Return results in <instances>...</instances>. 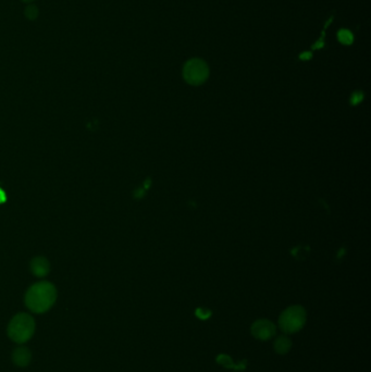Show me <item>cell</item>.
Masks as SVG:
<instances>
[{
    "instance_id": "3",
    "label": "cell",
    "mask_w": 371,
    "mask_h": 372,
    "mask_svg": "<svg viewBox=\"0 0 371 372\" xmlns=\"http://www.w3.org/2000/svg\"><path fill=\"white\" fill-rule=\"evenodd\" d=\"M305 321V309L300 306H293L282 312L279 319V324L280 328L285 333H295L303 328Z\"/></svg>"
},
{
    "instance_id": "11",
    "label": "cell",
    "mask_w": 371,
    "mask_h": 372,
    "mask_svg": "<svg viewBox=\"0 0 371 372\" xmlns=\"http://www.w3.org/2000/svg\"><path fill=\"white\" fill-rule=\"evenodd\" d=\"M6 199H7V196H6V193L2 190V189H0V204H3V203H5L6 202Z\"/></svg>"
},
{
    "instance_id": "4",
    "label": "cell",
    "mask_w": 371,
    "mask_h": 372,
    "mask_svg": "<svg viewBox=\"0 0 371 372\" xmlns=\"http://www.w3.org/2000/svg\"><path fill=\"white\" fill-rule=\"evenodd\" d=\"M208 65L202 59H192L184 65L183 77L191 85H200L208 79Z\"/></svg>"
},
{
    "instance_id": "5",
    "label": "cell",
    "mask_w": 371,
    "mask_h": 372,
    "mask_svg": "<svg viewBox=\"0 0 371 372\" xmlns=\"http://www.w3.org/2000/svg\"><path fill=\"white\" fill-rule=\"evenodd\" d=\"M251 333L256 339L268 340L276 333V326L268 320H258L251 326Z\"/></svg>"
},
{
    "instance_id": "13",
    "label": "cell",
    "mask_w": 371,
    "mask_h": 372,
    "mask_svg": "<svg viewBox=\"0 0 371 372\" xmlns=\"http://www.w3.org/2000/svg\"><path fill=\"white\" fill-rule=\"evenodd\" d=\"M22 2H24V3H32V2H34V0H22Z\"/></svg>"
},
{
    "instance_id": "12",
    "label": "cell",
    "mask_w": 371,
    "mask_h": 372,
    "mask_svg": "<svg viewBox=\"0 0 371 372\" xmlns=\"http://www.w3.org/2000/svg\"><path fill=\"white\" fill-rule=\"evenodd\" d=\"M300 58H301V59H305V60H307V59L311 58V54H310V53H304L303 55H301V56H300Z\"/></svg>"
},
{
    "instance_id": "8",
    "label": "cell",
    "mask_w": 371,
    "mask_h": 372,
    "mask_svg": "<svg viewBox=\"0 0 371 372\" xmlns=\"http://www.w3.org/2000/svg\"><path fill=\"white\" fill-rule=\"evenodd\" d=\"M291 348V341L286 337H280L274 342V351L278 354H285Z\"/></svg>"
},
{
    "instance_id": "6",
    "label": "cell",
    "mask_w": 371,
    "mask_h": 372,
    "mask_svg": "<svg viewBox=\"0 0 371 372\" xmlns=\"http://www.w3.org/2000/svg\"><path fill=\"white\" fill-rule=\"evenodd\" d=\"M12 359L13 362L16 363L18 367H26L31 362L32 359V354L29 352V349L25 346H19L12 354Z\"/></svg>"
},
{
    "instance_id": "9",
    "label": "cell",
    "mask_w": 371,
    "mask_h": 372,
    "mask_svg": "<svg viewBox=\"0 0 371 372\" xmlns=\"http://www.w3.org/2000/svg\"><path fill=\"white\" fill-rule=\"evenodd\" d=\"M338 39H339L341 44L352 45V43L354 42V35L350 31V29L342 28V29H340L339 33H338Z\"/></svg>"
},
{
    "instance_id": "1",
    "label": "cell",
    "mask_w": 371,
    "mask_h": 372,
    "mask_svg": "<svg viewBox=\"0 0 371 372\" xmlns=\"http://www.w3.org/2000/svg\"><path fill=\"white\" fill-rule=\"evenodd\" d=\"M56 299V287L49 282H40L29 287L25 295V304L31 311L43 314L51 308Z\"/></svg>"
},
{
    "instance_id": "7",
    "label": "cell",
    "mask_w": 371,
    "mask_h": 372,
    "mask_svg": "<svg viewBox=\"0 0 371 372\" xmlns=\"http://www.w3.org/2000/svg\"><path fill=\"white\" fill-rule=\"evenodd\" d=\"M32 271L37 277H45L49 272V264L45 258L37 257L35 258L31 264Z\"/></svg>"
},
{
    "instance_id": "10",
    "label": "cell",
    "mask_w": 371,
    "mask_h": 372,
    "mask_svg": "<svg viewBox=\"0 0 371 372\" xmlns=\"http://www.w3.org/2000/svg\"><path fill=\"white\" fill-rule=\"evenodd\" d=\"M24 14L28 20H31V21L36 20L37 18H39V9H37L35 6H28L24 11Z\"/></svg>"
},
{
    "instance_id": "2",
    "label": "cell",
    "mask_w": 371,
    "mask_h": 372,
    "mask_svg": "<svg viewBox=\"0 0 371 372\" xmlns=\"http://www.w3.org/2000/svg\"><path fill=\"white\" fill-rule=\"evenodd\" d=\"M35 321L28 314H19L14 316L8 325L9 338L19 344H23L34 336Z\"/></svg>"
}]
</instances>
